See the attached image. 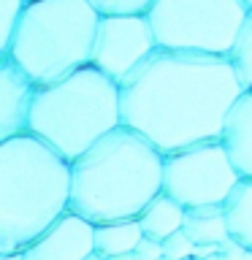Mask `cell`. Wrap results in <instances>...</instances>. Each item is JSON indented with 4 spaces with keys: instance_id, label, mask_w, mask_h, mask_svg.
<instances>
[{
    "instance_id": "1",
    "label": "cell",
    "mask_w": 252,
    "mask_h": 260,
    "mask_svg": "<svg viewBox=\"0 0 252 260\" xmlns=\"http://www.w3.org/2000/svg\"><path fill=\"white\" fill-rule=\"evenodd\" d=\"M244 89L231 54L158 46L119 81L122 125L171 154L223 138L228 111Z\"/></svg>"
},
{
    "instance_id": "2",
    "label": "cell",
    "mask_w": 252,
    "mask_h": 260,
    "mask_svg": "<svg viewBox=\"0 0 252 260\" xmlns=\"http://www.w3.org/2000/svg\"><path fill=\"white\" fill-rule=\"evenodd\" d=\"M163 154L149 138L119 125L71 162V211L89 222L136 219L163 192Z\"/></svg>"
},
{
    "instance_id": "3",
    "label": "cell",
    "mask_w": 252,
    "mask_h": 260,
    "mask_svg": "<svg viewBox=\"0 0 252 260\" xmlns=\"http://www.w3.org/2000/svg\"><path fill=\"white\" fill-rule=\"evenodd\" d=\"M73 171L33 133L0 141V255H16L71 209Z\"/></svg>"
},
{
    "instance_id": "4",
    "label": "cell",
    "mask_w": 252,
    "mask_h": 260,
    "mask_svg": "<svg viewBox=\"0 0 252 260\" xmlns=\"http://www.w3.org/2000/svg\"><path fill=\"white\" fill-rule=\"evenodd\" d=\"M119 125V81L95 65H84L60 81L36 87L27 133L38 136L73 162Z\"/></svg>"
},
{
    "instance_id": "5",
    "label": "cell",
    "mask_w": 252,
    "mask_h": 260,
    "mask_svg": "<svg viewBox=\"0 0 252 260\" xmlns=\"http://www.w3.org/2000/svg\"><path fill=\"white\" fill-rule=\"evenodd\" d=\"M101 16L89 0H30L0 57H11L36 84L60 81L92 62Z\"/></svg>"
},
{
    "instance_id": "6",
    "label": "cell",
    "mask_w": 252,
    "mask_h": 260,
    "mask_svg": "<svg viewBox=\"0 0 252 260\" xmlns=\"http://www.w3.org/2000/svg\"><path fill=\"white\" fill-rule=\"evenodd\" d=\"M249 6L244 0H154L146 11L163 49L231 54Z\"/></svg>"
},
{
    "instance_id": "7",
    "label": "cell",
    "mask_w": 252,
    "mask_h": 260,
    "mask_svg": "<svg viewBox=\"0 0 252 260\" xmlns=\"http://www.w3.org/2000/svg\"><path fill=\"white\" fill-rule=\"evenodd\" d=\"M239 179L241 174L223 138L184 146L163 157V192L184 209L223 206Z\"/></svg>"
},
{
    "instance_id": "8",
    "label": "cell",
    "mask_w": 252,
    "mask_h": 260,
    "mask_svg": "<svg viewBox=\"0 0 252 260\" xmlns=\"http://www.w3.org/2000/svg\"><path fill=\"white\" fill-rule=\"evenodd\" d=\"M158 46V36L146 14H103L89 65L114 81H122Z\"/></svg>"
},
{
    "instance_id": "9",
    "label": "cell",
    "mask_w": 252,
    "mask_h": 260,
    "mask_svg": "<svg viewBox=\"0 0 252 260\" xmlns=\"http://www.w3.org/2000/svg\"><path fill=\"white\" fill-rule=\"evenodd\" d=\"M92 252H98L95 222L68 209L19 255L22 260H87Z\"/></svg>"
},
{
    "instance_id": "10",
    "label": "cell",
    "mask_w": 252,
    "mask_h": 260,
    "mask_svg": "<svg viewBox=\"0 0 252 260\" xmlns=\"http://www.w3.org/2000/svg\"><path fill=\"white\" fill-rule=\"evenodd\" d=\"M36 87L11 57H0V141L27 133Z\"/></svg>"
},
{
    "instance_id": "11",
    "label": "cell",
    "mask_w": 252,
    "mask_h": 260,
    "mask_svg": "<svg viewBox=\"0 0 252 260\" xmlns=\"http://www.w3.org/2000/svg\"><path fill=\"white\" fill-rule=\"evenodd\" d=\"M223 144L241 176H252V89H244L228 111Z\"/></svg>"
},
{
    "instance_id": "12",
    "label": "cell",
    "mask_w": 252,
    "mask_h": 260,
    "mask_svg": "<svg viewBox=\"0 0 252 260\" xmlns=\"http://www.w3.org/2000/svg\"><path fill=\"white\" fill-rule=\"evenodd\" d=\"M184 214H187V209L182 206V203L174 201L166 192H160V195H154V198L149 201V206L141 211L138 222H141V228H144V236L166 241L168 236H174L176 231L184 228Z\"/></svg>"
},
{
    "instance_id": "13",
    "label": "cell",
    "mask_w": 252,
    "mask_h": 260,
    "mask_svg": "<svg viewBox=\"0 0 252 260\" xmlns=\"http://www.w3.org/2000/svg\"><path fill=\"white\" fill-rule=\"evenodd\" d=\"M182 231L195 244H225L231 239L225 206H193V209H187Z\"/></svg>"
},
{
    "instance_id": "14",
    "label": "cell",
    "mask_w": 252,
    "mask_h": 260,
    "mask_svg": "<svg viewBox=\"0 0 252 260\" xmlns=\"http://www.w3.org/2000/svg\"><path fill=\"white\" fill-rule=\"evenodd\" d=\"M144 239V228L136 219H117V222L95 225V249L106 257H119L136 252Z\"/></svg>"
},
{
    "instance_id": "15",
    "label": "cell",
    "mask_w": 252,
    "mask_h": 260,
    "mask_svg": "<svg viewBox=\"0 0 252 260\" xmlns=\"http://www.w3.org/2000/svg\"><path fill=\"white\" fill-rule=\"evenodd\" d=\"M223 206H225L231 236L239 244L252 249V176L239 179V184L233 187V192L228 195Z\"/></svg>"
},
{
    "instance_id": "16",
    "label": "cell",
    "mask_w": 252,
    "mask_h": 260,
    "mask_svg": "<svg viewBox=\"0 0 252 260\" xmlns=\"http://www.w3.org/2000/svg\"><path fill=\"white\" fill-rule=\"evenodd\" d=\"M231 60L236 65V71H239V76L244 81V87L252 89V8L247 14V19H244V27L239 32V38H236V46L231 52Z\"/></svg>"
},
{
    "instance_id": "17",
    "label": "cell",
    "mask_w": 252,
    "mask_h": 260,
    "mask_svg": "<svg viewBox=\"0 0 252 260\" xmlns=\"http://www.w3.org/2000/svg\"><path fill=\"white\" fill-rule=\"evenodd\" d=\"M30 0H0V54L11 44V36L19 24V16L24 14Z\"/></svg>"
},
{
    "instance_id": "18",
    "label": "cell",
    "mask_w": 252,
    "mask_h": 260,
    "mask_svg": "<svg viewBox=\"0 0 252 260\" xmlns=\"http://www.w3.org/2000/svg\"><path fill=\"white\" fill-rule=\"evenodd\" d=\"M101 14H146L154 0H89Z\"/></svg>"
},
{
    "instance_id": "19",
    "label": "cell",
    "mask_w": 252,
    "mask_h": 260,
    "mask_svg": "<svg viewBox=\"0 0 252 260\" xmlns=\"http://www.w3.org/2000/svg\"><path fill=\"white\" fill-rule=\"evenodd\" d=\"M163 252H166L168 260H187L195 255V241L184 231H176L174 236H168L163 241Z\"/></svg>"
},
{
    "instance_id": "20",
    "label": "cell",
    "mask_w": 252,
    "mask_h": 260,
    "mask_svg": "<svg viewBox=\"0 0 252 260\" xmlns=\"http://www.w3.org/2000/svg\"><path fill=\"white\" fill-rule=\"evenodd\" d=\"M136 257L138 260H163V257H166V252H163V241L144 236L141 244L136 247Z\"/></svg>"
},
{
    "instance_id": "21",
    "label": "cell",
    "mask_w": 252,
    "mask_h": 260,
    "mask_svg": "<svg viewBox=\"0 0 252 260\" xmlns=\"http://www.w3.org/2000/svg\"><path fill=\"white\" fill-rule=\"evenodd\" d=\"M87 260H109V257H106V255H101V252H92V255H89Z\"/></svg>"
},
{
    "instance_id": "22",
    "label": "cell",
    "mask_w": 252,
    "mask_h": 260,
    "mask_svg": "<svg viewBox=\"0 0 252 260\" xmlns=\"http://www.w3.org/2000/svg\"><path fill=\"white\" fill-rule=\"evenodd\" d=\"M0 260H22V255L16 252V255H0Z\"/></svg>"
},
{
    "instance_id": "23",
    "label": "cell",
    "mask_w": 252,
    "mask_h": 260,
    "mask_svg": "<svg viewBox=\"0 0 252 260\" xmlns=\"http://www.w3.org/2000/svg\"><path fill=\"white\" fill-rule=\"evenodd\" d=\"M244 3H247V6H249V8H252V0H244Z\"/></svg>"
},
{
    "instance_id": "24",
    "label": "cell",
    "mask_w": 252,
    "mask_h": 260,
    "mask_svg": "<svg viewBox=\"0 0 252 260\" xmlns=\"http://www.w3.org/2000/svg\"><path fill=\"white\" fill-rule=\"evenodd\" d=\"M187 260H198V257H187Z\"/></svg>"
}]
</instances>
